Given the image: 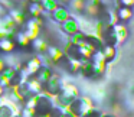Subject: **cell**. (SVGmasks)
<instances>
[{
    "label": "cell",
    "instance_id": "8992f818",
    "mask_svg": "<svg viewBox=\"0 0 134 117\" xmlns=\"http://www.w3.org/2000/svg\"><path fill=\"white\" fill-rule=\"evenodd\" d=\"M18 71L19 70H15V68H12V67H6L3 71H0V85H2L4 90L10 85V81L13 79V77L16 75Z\"/></svg>",
    "mask_w": 134,
    "mask_h": 117
},
{
    "label": "cell",
    "instance_id": "83f0119b",
    "mask_svg": "<svg viewBox=\"0 0 134 117\" xmlns=\"http://www.w3.org/2000/svg\"><path fill=\"white\" fill-rule=\"evenodd\" d=\"M99 117H115V116H114V114H105V113H102Z\"/></svg>",
    "mask_w": 134,
    "mask_h": 117
},
{
    "label": "cell",
    "instance_id": "e0dca14e",
    "mask_svg": "<svg viewBox=\"0 0 134 117\" xmlns=\"http://www.w3.org/2000/svg\"><path fill=\"white\" fill-rule=\"evenodd\" d=\"M27 12H29V15L32 16V18H42V15H43L45 10L42 9V6H41L39 2H33V3H29Z\"/></svg>",
    "mask_w": 134,
    "mask_h": 117
},
{
    "label": "cell",
    "instance_id": "d6986e66",
    "mask_svg": "<svg viewBox=\"0 0 134 117\" xmlns=\"http://www.w3.org/2000/svg\"><path fill=\"white\" fill-rule=\"evenodd\" d=\"M32 48L36 51L38 54H43L45 51H46V48H48V44H46V41L45 39H42L41 36H38V38H35V39H32Z\"/></svg>",
    "mask_w": 134,
    "mask_h": 117
},
{
    "label": "cell",
    "instance_id": "5bb4252c",
    "mask_svg": "<svg viewBox=\"0 0 134 117\" xmlns=\"http://www.w3.org/2000/svg\"><path fill=\"white\" fill-rule=\"evenodd\" d=\"M52 74H53V68H51V67H43V65H42L41 70H39L38 72H36L35 78L38 79V81L41 82L42 85H43L45 82H46L48 79H49V77L52 75Z\"/></svg>",
    "mask_w": 134,
    "mask_h": 117
},
{
    "label": "cell",
    "instance_id": "3957f363",
    "mask_svg": "<svg viewBox=\"0 0 134 117\" xmlns=\"http://www.w3.org/2000/svg\"><path fill=\"white\" fill-rule=\"evenodd\" d=\"M19 105L18 103H13L7 98L6 95L0 97V117H13L19 114Z\"/></svg>",
    "mask_w": 134,
    "mask_h": 117
},
{
    "label": "cell",
    "instance_id": "7c38bea8",
    "mask_svg": "<svg viewBox=\"0 0 134 117\" xmlns=\"http://www.w3.org/2000/svg\"><path fill=\"white\" fill-rule=\"evenodd\" d=\"M113 30H114V33H115V36H117L118 44L124 42L125 39L128 38V28L125 26L124 23H115L113 26Z\"/></svg>",
    "mask_w": 134,
    "mask_h": 117
},
{
    "label": "cell",
    "instance_id": "4dcf8cb0",
    "mask_svg": "<svg viewBox=\"0 0 134 117\" xmlns=\"http://www.w3.org/2000/svg\"><path fill=\"white\" fill-rule=\"evenodd\" d=\"M13 117H20V116H19V114H16V116H13Z\"/></svg>",
    "mask_w": 134,
    "mask_h": 117
},
{
    "label": "cell",
    "instance_id": "30bf717a",
    "mask_svg": "<svg viewBox=\"0 0 134 117\" xmlns=\"http://www.w3.org/2000/svg\"><path fill=\"white\" fill-rule=\"evenodd\" d=\"M7 15L10 16V19H12L18 26L25 25V22L27 20L26 15H25V12H23V9H16V7H13V9L7 10Z\"/></svg>",
    "mask_w": 134,
    "mask_h": 117
},
{
    "label": "cell",
    "instance_id": "f1b7e54d",
    "mask_svg": "<svg viewBox=\"0 0 134 117\" xmlns=\"http://www.w3.org/2000/svg\"><path fill=\"white\" fill-rule=\"evenodd\" d=\"M3 94H4V88L2 87V85H0V97L3 95Z\"/></svg>",
    "mask_w": 134,
    "mask_h": 117
},
{
    "label": "cell",
    "instance_id": "cb8c5ba5",
    "mask_svg": "<svg viewBox=\"0 0 134 117\" xmlns=\"http://www.w3.org/2000/svg\"><path fill=\"white\" fill-rule=\"evenodd\" d=\"M101 114H102V111H101V110H97L95 107H92V108H90V110H88L82 117H99Z\"/></svg>",
    "mask_w": 134,
    "mask_h": 117
},
{
    "label": "cell",
    "instance_id": "7a4b0ae2",
    "mask_svg": "<svg viewBox=\"0 0 134 117\" xmlns=\"http://www.w3.org/2000/svg\"><path fill=\"white\" fill-rule=\"evenodd\" d=\"M53 105H55V97L46 94L45 91L39 93L38 94V101H36V107H35L36 116H45Z\"/></svg>",
    "mask_w": 134,
    "mask_h": 117
},
{
    "label": "cell",
    "instance_id": "2e32d148",
    "mask_svg": "<svg viewBox=\"0 0 134 117\" xmlns=\"http://www.w3.org/2000/svg\"><path fill=\"white\" fill-rule=\"evenodd\" d=\"M101 52H102V55H104V58L107 62H111L113 59H115V56H117V49L113 45H102Z\"/></svg>",
    "mask_w": 134,
    "mask_h": 117
},
{
    "label": "cell",
    "instance_id": "ac0fdd59",
    "mask_svg": "<svg viewBox=\"0 0 134 117\" xmlns=\"http://www.w3.org/2000/svg\"><path fill=\"white\" fill-rule=\"evenodd\" d=\"M117 18H118V20L121 22H127V20H131V18H133V10H131V7H120V9H117Z\"/></svg>",
    "mask_w": 134,
    "mask_h": 117
},
{
    "label": "cell",
    "instance_id": "44dd1931",
    "mask_svg": "<svg viewBox=\"0 0 134 117\" xmlns=\"http://www.w3.org/2000/svg\"><path fill=\"white\" fill-rule=\"evenodd\" d=\"M39 3H41L42 9L48 13H51L53 9L58 7V2H56V0H39Z\"/></svg>",
    "mask_w": 134,
    "mask_h": 117
},
{
    "label": "cell",
    "instance_id": "d4e9b609",
    "mask_svg": "<svg viewBox=\"0 0 134 117\" xmlns=\"http://www.w3.org/2000/svg\"><path fill=\"white\" fill-rule=\"evenodd\" d=\"M120 4H121L122 7H133L134 0H120Z\"/></svg>",
    "mask_w": 134,
    "mask_h": 117
},
{
    "label": "cell",
    "instance_id": "484cf974",
    "mask_svg": "<svg viewBox=\"0 0 134 117\" xmlns=\"http://www.w3.org/2000/svg\"><path fill=\"white\" fill-rule=\"evenodd\" d=\"M4 68H6V64H4V59L0 56V71H3Z\"/></svg>",
    "mask_w": 134,
    "mask_h": 117
},
{
    "label": "cell",
    "instance_id": "277c9868",
    "mask_svg": "<svg viewBox=\"0 0 134 117\" xmlns=\"http://www.w3.org/2000/svg\"><path fill=\"white\" fill-rule=\"evenodd\" d=\"M62 84H64V79H62L59 75H56V74L53 72L52 75L49 77V79H48V81L45 82L43 85H42V88H43V91H45L46 94H49V95L55 97L56 94L61 91Z\"/></svg>",
    "mask_w": 134,
    "mask_h": 117
},
{
    "label": "cell",
    "instance_id": "52a82bcc",
    "mask_svg": "<svg viewBox=\"0 0 134 117\" xmlns=\"http://www.w3.org/2000/svg\"><path fill=\"white\" fill-rule=\"evenodd\" d=\"M51 19L52 20H55L56 23H62L64 20H66L68 18H71V13L68 9H65V7H56V9H53L52 12L49 13Z\"/></svg>",
    "mask_w": 134,
    "mask_h": 117
},
{
    "label": "cell",
    "instance_id": "4fadbf2b",
    "mask_svg": "<svg viewBox=\"0 0 134 117\" xmlns=\"http://www.w3.org/2000/svg\"><path fill=\"white\" fill-rule=\"evenodd\" d=\"M25 85H26V88L29 90L30 94H39V93H42V91H43L42 84L35 78V77H32V78L29 77V78L25 81Z\"/></svg>",
    "mask_w": 134,
    "mask_h": 117
},
{
    "label": "cell",
    "instance_id": "8fae6325",
    "mask_svg": "<svg viewBox=\"0 0 134 117\" xmlns=\"http://www.w3.org/2000/svg\"><path fill=\"white\" fill-rule=\"evenodd\" d=\"M45 52L49 55V58L53 61V64H58L59 61H62V59L65 58V54H64V51H61L58 46H52V45H48V48H46V51Z\"/></svg>",
    "mask_w": 134,
    "mask_h": 117
},
{
    "label": "cell",
    "instance_id": "603a6c76",
    "mask_svg": "<svg viewBox=\"0 0 134 117\" xmlns=\"http://www.w3.org/2000/svg\"><path fill=\"white\" fill-rule=\"evenodd\" d=\"M19 116H20V117H36V111H35V108L25 107L23 110L19 111Z\"/></svg>",
    "mask_w": 134,
    "mask_h": 117
},
{
    "label": "cell",
    "instance_id": "7402d4cb",
    "mask_svg": "<svg viewBox=\"0 0 134 117\" xmlns=\"http://www.w3.org/2000/svg\"><path fill=\"white\" fill-rule=\"evenodd\" d=\"M16 38V42H18L20 46H23V48H26L27 45L30 44V41H29V38H27L26 35H25V32H15V35H13Z\"/></svg>",
    "mask_w": 134,
    "mask_h": 117
},
{
    "label": "cell",
    "instance_id": "4316f807",
    "mask_svg": "<svg viewBox=\"0 0 134 117\" xmlns=\"http://www.w3.org/2000/svg\"><path fill=\"white\" fill-rule=\"evenodd\" d=\"M62 117H74V116H72V114H71V113H69V111H68V110H66V111H65V113H64V114H62Z\"/></svg>",
    "mask_w": 134,
    "mask_h": 117
},
{
    "label": "cell",
    "instance_id": "ba28073f",
    "mask_svg": "<svg viewBox=\"0 0 134 117\" xmlns=\"http://www.w3.org/2000/svg\"><path fill=\"white\" fill-rule=\"evenodd\" d=\"M41 67H42V62H41V59L38 58V55H36V56L30 58L29 61L26 62V67H25L23 70L26 71V74L29 77H35L36 72L41 70Z\"/></svg>",
    "mask_w": 134,
    "mask_h": 117
},
{
    "label": "cell",
    "instance_id": "f546056e",
    "mask_svg": "<svg viewBox=\"0 0 134 117\" xmlns=\"http://www.w3.org/2000/svg\"><path fill=\"white\" fill-rule=\"evenodd\" d=\"M56 2H58V3H68L69 0H56Z\"/></svg>",
    "mask_w": 134,
    "mask_h": 117
},
{
    "label": "cell",
    "instance_id": "5b68a950",
    "mask_svg": "<svg viewBox=\"0 0 134 117\" xmlns=\"http://www.w3.org/2000/svg\"><path fill=\"white\" fill-rule=\"evenodd\" d=\"M82 77L85 78H95L97 72H95V65L91 59H85V61H81V67H79V71Z\"/></svg>",
    "mask_w": 134,
    "mask_h": 117
},
{
    "label": "cell",
    "instance_id": "9c48e42d",
    "mask_svg": "<svg viewBox=\"0 0 134 117\" xmlns=\"http://www.w3.org/2000/svg\"><path fill=\"white\" fill-rule=\"evenodd\" d=\"M61 28H62V30H64V33H66L68 36L74 35V33H76L79 30L78 22H76V19H74V18H68L66 20H64L61 23Z\"/></svg>",
    "mask_w": 134,
    "mask_h": 117
},
{
    "label": "cell",
    "instance_id": "6da1fadb",
    "mask_svg": "<svg viewBox=\"0 0 134 117\" xmlns=\"http://www.w3.org/2000/svg\"><path fill=\"white\" fill-rule=\"evenodd\" d=\"M92 107H94L92 98H90V97H87V95H78L72 100V103L66 107V110L69 111L74 117H82Z\"/></svg>",
    "mask_w": 134,
    "mask_h": 117
},
{
    "label": "cell",
    "instance_id": "9a60e30c",
    "mask_svg": "<svg viewBox=\"0 0 134 117\" xmlns=\"http://www.w3.org/2000/svg\"><path fill=\"white\" fill-rule=\"evenodd\" d=\"M68 4H69V9H72V12H75L76 15H84L87 0H69Z\"/></svg>",
    "mask_w": 134,
    "mask_h": 117
},
{
    "label": "cell",
    "instance_id": "ffe728a7",
    "mask_svg": "<svg viewBox=\"0 0 134 117\" xmlns=\"http://www.w3.org/2000/svg\"><path fill=\"white\" fill-rule=\"evenodd\" d=\"M0 51L10 54L15 51V42L10 38H0Z\"/></svg>",
    "mask_w": 134,
    "mask_h": 117
}]
</instances>
